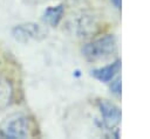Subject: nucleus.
I'll return each instance as SVG.
<instances>
[{
    "instance_id": "nucleus-7",
    "label": "nucleus",
    "mask_w": 150,
    "mask_h": 139,
    "mask_svg": "<svg viewBox=\"0 0 150 139\" xmlns=\"http://www.w3.org/2000/svg\"><path fill=\"white\" fill-rule=\"evenodd\" d=\"M13 90L9 82L0 76V110L6 109L12 100Z\"/></svg>"
},
{
    "instance_id": "nucleus-5",
    "label": "nucleus",
    "mask_w": 150,
    "mask_h": 139,
    "mask_svg": "<svg viewBox=\"0 0 150 139\" xmlns=\"http://www.w3.org/2000/svg\"><path fill=\"white\" fill-rule=\"evenodd\" d=\"M120 70V61H116L109 65H105L103 68L96 69L93 71L94 77H96L98 81L102 82H110L112 79V77L116 75V72H118Z\"/></svg>"
},
{
    "instance_id": "nucleus-2",
    "label": "nucleus",
    "mask_w": 150,
    "mask_h": 139,
    "mask_svg": "<svg viewBox=\"0 0 150 139\" xmlns=\"http://www.w3.org/2000/svg\"><path fill=\"white\" fill-rule=\"evenodd\" d=\"M30 120L22 114H14L1 124V131L9 138H26L30 135Z\"/></svg>"
},
{
    "instance_id": "nucleus-3",
    "label": "nucleus",
    "mask_w": 150,
    "mask_h": 139,
    "mask_svg": "<svg viewBox=\"0 0 150 139\" xmlns=\"http://www.w3.org/2000/svg\"><path fill=\"white\" fill-rule=\"evenodd\" d=\"M12 34L15 40L27 42L29 40H39L46 35L45 30L36 23H23L13 28Z\"/></svg>"
},
{
    "instance_id": "nucleus-8",
    "label": "nucleus",
    "mask_w": 150,
    "mask_h": 139,
    "mask_svg": "<svg viewBox=\"0 0 150 139\" xmlns=\"http://www.w3.org/2000/svg\"><path fill=\"white\" fill-rule=\"evenodd\" d=\"M111 89H112V92L114 93H116V95H120L121 93V82H120V78L116 79L115 82H112Z\"/></svg>"
},
{
    "instance_id": "nucleus-1",
    "label": "nucleus",
    "mask_w": 150,
    "mask_h": 139,
    "mask_svg": "<svg viewBox=\"0 0 150 139\" xmlns=\"http://www.w3.org/2000/svg\"><path fill=\"white\" fill-rule=\"evenodd\" d=\"M116 53V40L112 35L100 37L83 48V55L89 61H101L110 58Z\"/></svg>"
},
{
    "instance_id": "nucleus-6",
    "label": "nucleus",
    "mask_w": 150,
    "mask_h": 139,
    "mask_svg": "<svg viewBox=\"0 0 150 139\" xmlns=\"http://www.w3.org/2000/svg\"><path fill=\"white\" fill-rule=\"evenodd\" d=\"M62 15H63V5L50 6L45 11L42 19L49 26L55 27V26H57V23L62 19Z\"/></svg>"
},
{
    "instance_id": "nucleus-4",
    "label": "nucleus",
    "mask_w": 150,
    "mask_h": 139,
    "mask_svg": "<svg viewBox=\"0 0 150 139\" xmlns=\"http://www.w3.org/2000/svg\"><path fill=\"white\" fill-rule=\"evenodd\" d=\"M101 112H102L103 119L108 126H114L120 123L121 111L112 103H109L107 100L101 102Z\"/></svg>"
}]
</instances>
